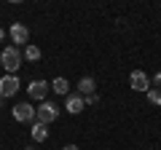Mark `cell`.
<instances>
[{"instance_id":"cell-4","label":"cell","mask_w":161,"mask_h":150,"mask_svg":"<svg viewBox=\"0 0 161 150\" xmlns=\"http://www.w3.org/2000/svg\"><path fill=\"white\" fill-rule=\"evenodd\" d=\"M19 78L16 75H3L0 78V99H6V97H14V94L19 91Z\"/></svg>"},{"instance_id":"cell-9","label":"cell","mask_w":161,"mask_h":150,"mask_svg":"<svg viewBox=\"0 0 161 150\" xmlns=\"http://www.w3.org/2000/svg\"><path fill=\"white\" fill-rule=\"evenodd\" d=\"M94 86H97V83H94L92 75H83V78L78 81V94L80 97H89V94H94Z\"/></svg>"},{"instance_id":"cell-5","label":"cell","mask_w":161,"mask_h":150,"mask_svg":"<svg viewBox=\"0 0 161 150\" xmlns=\"http://www.w3.org/2000/svg\"><path fill=\"white\" fill-rule=\"evenodd\" d=\"M129 86H132L134 91H150V78L142 70H134V72L129 75Z\"/></svg>"},{"instance_id":"cell-8","label":"cell","mask_w":161,"mask_h":150,"mask_svg":"<svg viewBox=\"0 0 161 150\" xmlns=\"http://www.w3.org/2000/svg\"><path fill=\"white\" fill-rule=\"evenodd\" d=\"M48 86H51V83H46V81H32V83L27 86V94H30L32 99H43V97L48 94Z\"/></svg>"},{"instance_id":"cell-12","label":"cell","mask_w":161,"mask_h":150,"mask_svg":"<svg viewBox=\"0 0 161 150\" xmlns=\"http://www.w3.org/2000/svg\"><path fill=\"white\" fill-rule=\"evenodd\" d=\"M24 59H30V62H38V59H40V48L32 46V43H27V46H24Z\"/></svg>"},{"instance_id":"cell-17","label":"cell","mask_w":161,"mask_h":150,"mask_svg":"<svg viewBox=\"0 0 161 150\" xmlns=\"http://www.w3.org/2000/svg\"><path fill=\"white\" fill-rule=\"evenodd\" d=\"M3 38H6V32H3V29H0V40H3Z\"/></svg>"},{"instance_id":"cell-7","label":"cell","mask_w":161,"mask_h":150,"mask_svg":"<svg viewBox=\"0 0 161 150\" xmlns=\"http://www.w3.org/2000/svg\"><path fill=\"white\" fill-rule=\"evenodd\" d=\"M11 40H14V46H27V40H30V29L24 27V24H14L11 27Z\"/></svg>"},{"instance_id":"cell-16","label":"cell","mask_w":161,"mask_h":150,"mask_svg":"<svg viewBox=\"0 0 161 150\" xmlns=\"http://www.w3.org/2000/svg\"><path fill=\"white\" fill-rule=\"evenodd\" d=\"M153 83H156V86H161V72H158V75L153 78Z\"/></svg>"},{"instance_id":"cell-15","label":"cell","mask_w":161,"mask_h":150,"mask_svg":"<svg viewBox=\"0 0 161 150\" xmlns=\"http://www.w3.org/2000/svg\"><path fill=\"white\" fill-rule=\"evenodd\" d=\"M62 150H80V147H78V145H64Z\"/></svg>"},{"instance_id":"cell-14","label":"cell","mask_w":161,"mask_h":150,"mask_svg":"<svg viewBox=\"0 0 161 150\" xmlns=\"http://www.w3.org/2000/svg\"><path fill=\"white\" fill-rule=\"evenodd\" d=\"M83 99H86V104H97V102H99L97 94H89V97H83Z\"/></svg>"},{"instance_id":"cell-3","label":"cell","mask_w":161,"mask_h":150,"mask_svg":"<svg viewBox=\"0 0 161 150\" xmlns=\"http://www.w3.org/2000/svg\"><path fill=\"white\" fill-rule=\"evenodd\" d=\"M11 115H14V121H19V123H30L35 118V107L30 102H19L16 107H11Z\"/></svg>"},{"instance_id":"cell-11","label":"cell","mask_w":161,"mask_h":150,"mask_svg":"<svg viewBox=\"0 0 161 150\" xmlns=\"http://www.w3.org/2000/svg\"><path fill=\"white\" fill-rule=\"evenodd\" d=\"M51 88H54L57 94H62V97H67V91H70V83L64 81V78H54V81H51Z\"/></svg>"},{"instance_id":"cell-13","label":"cell","mask_w":161,"mask_h":150,"mask_svg":"<svg viewBox=\"0 0 161 150\" xmlns=\"http://www.w3.org/2000/svg\"><path fill=\"white\" fill-rule=\"evenodd\" d=\"M148 99H150L153 104H161V88H150V91H148Z\"/></svg>"},{"instance_id":"cell-6","label":"cell","mask_w":161,"mask_h":150,"mask_svg":"<svg viewBox=\"0 0 161 150\" xmlns=\"http://www.w3.org/2000/svg\"><path fill=\"white\" fill-rule=\"evenodd\" d=\"M83 107H86V99L80 97V94H67V99H64V110H67V113L78 115Z\"/></svg>"},{"instance_id":"cell-1","label":"cell","mask_w":161,"mask_h":150,"mask_svg":"<svg viewBox=\"0 0 161 150\" xmlns=\"http://www.w3.org/2000/svg\"><path fill=\"white\" fill-rule=\"evenodd\" d=\"M22 59H24V54L16 46H6L3 54H0V64L8 70V75H16V70L22 67Z\"/></svg>"},{"instance_id":"cell-10","label":"cell","mask_w":161,"mask_h":150,"mask_svg":"<svg viewBox=\"0 0 161 150\" xmlns=\"http://www.w3.org/2000/svg\"><path fill=\"white\" fill-rule=\"evenodd\" d=\"M30 134H32V139H35V142H46V137H48V129H46V123L35 121V123H32V129H30Z\"/></svg>"},{"instance_id":"cell-2","label":"cell","mask_w":161,"mask_h":150,"mask_svg":"<svg viewBox=\"0 0 161 150\" xmlns=\"http://www.w3.org/2000/svg\"><path fill=\"white\" fill-rule=\"evenodd\" d=\"M35 115H38L40 123H46V126H48L51 121H57V118H59V107L54 102H40L38 107H35Z\"/></svg>"}]
</instances>
